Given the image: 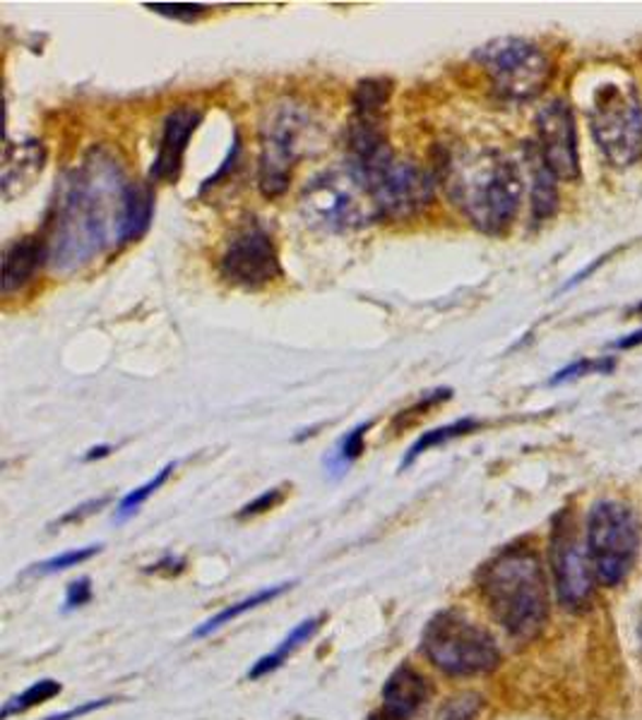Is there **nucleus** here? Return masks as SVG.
Instances as JSON below:
<instances>
[{
  "mask_svg": "<svg viewBox=\"0 0 642 720\" xmlns=\"http://www.w3.org/2000/svg\"><path fill=\"white\" fill-rule=\"evenodd\" d=\"M154 192L128 180L109 154L94 149L68 171L49 216V264L75 272L116 243H133L150 228Z\"/></svg>",
  "mask_w": 642,
  "mask_h": 720,
  "instance_id": "f257e3e1",
  "label": "nucleus"
},
{
  "mask_svg": "<svg viewBox=\"0 0 642 720\" xmlns=\"http://www.w3.org/2000/svg\"><path fill=\"white\" fill-rule=\"evenodd\" d=\"M441 176L450 200L482 233L501 236L515 221L522 202V176L501 152L482 147L450 156Z\"/></svg>",
  "mask_w": 642,
  "mask_h": 720,
  "instance_id": "f03ea898",
  "label": "nucleus"
},
{
  "mask_svg": "<svg viewBox=\"0 0 642 720\" xmlns=\"http://www.w3.org/2000/svg\"><path fill=\"white\" fill-rule=\"evenodd\" d=\"M479 593L513 639H534L549 620V584L539 555L527 545H510L486 562Z\"/></svg>",
  "mask_w": 642,
  "mask_h": 720,
  "instance_id": "7ed1b4c3",
  "label": "nucleus"
},
{
  "mask_svg": "<svg viewBox=\"0 0 642 720\" xmlns=\"http://www.w3.org/2000/svg\"><path fill=\"white\" fill-rule=\"evenodd\" d=\"M428 663L450 677H474L494 672L501 663L496 639L465 612L448 608L428 620L421 634Z\"/></svg>",
  "mask_w": 642,
  "mask_h": 720,
  "instance_id": "20e7f679",
  "label": "nucleus"
},
{
  "mask_svg": "<svg viewBox=\"0 0 642 720\" xmlns=\"http://www.w3.org/2000/svg\"><path fill=\"white\" fill-rule=\"evenodd\" d=\"M642 526L623 502L602 500L587 516L585 545L594 576L604 586H618L633 569L640 552Z\"/></svg>",
  "mask_w": 642,
  "mask_h": 720,
  "instance_id": "39448f33",
  "label": "nucleus"
},
{
  "mask_svg": "<svg viewBox=\"0 0 642 720\" xmlns=\"http://www.w3.org/2000/svg\"><path fill=\"white\" fill-rule=\"evenodd\" d=\"M304 216L328 231H354L380 219L364 178L347 164L316 176L299 197Z\"/></svg>",
  "mask_w": 642,
  "mask_h": 720,
  "instance_id": "423d86ee",
  "label": "nucleus"
},
{
  "mask_svg": "<svg viewBox=\"0 0 642 720\" xmlns=\"http://www.w3.org/2000/svg\"><path fill=\"white\" fill-rule=\"evenodd\" d=\"M313 118L301 104L284 101L272 106L260 125L258 183L265 197H280L292 183L296 164L308 149Z\"/></svg>",
  "mask_w": 642,
  "mask_h": 720,
  "instance_id": "0eeeda50",
  "label": "nucleus"
},
{
  "mask_svg": "<svg viewBox=\"0 0 642 720\" xmlns=\"http://www.w3.org/2000/svg\"><path fill=\"white\" fill-rule=\"evenodd\" d=\"M354 171L364 178L378 214L388 216V219H409V216L424 212L433 202L436 183L441 178V173L431 171L419 161L397 159L392 149L366 166L354 168Z\"/></svg>",
  "mask_w": 642,
  "mask_h": 720,
  "instance_id": "6e6552de",
  "label": "nucleus"
},
{
  "mask_svg": "<svg viewBox=\"0 0 642 720\" xmlns=\"http://www.w3.org/2000/svg\"><path fill=\"white\" fill-rule=\"evenodd\" d=\"M474 60L489 75L496 94L510 101H530L539 96L554 75L549 53L530 39L501 36L474 51Z\"/></svg>",
  "mask_w": 642,
  "mask_h": 720,
  "instance_id": "1a4fd4ad",
  "label": "nucleus"
},
{
  "mask_svg": "<svg viewBox=\"0 0 642 720\" xmlns=\"http://www.w3.org/2000/svg\"><path fill=\"white\" fill-rule=\"evenodd\" d=\"M590 128L609 164L621 168L642 159V104L633 84H602L592 101Z\"/></svg>",
  "mask_w": 642,
  "mask_h": 720,
  "instance_id": "9d476101",
  "label": "nucleus"
},
{
  "mask_svg": "<svg viewBox=\"0 0 642 720\" xmlns=\"http://www.w3.org/2000/svg\"><path fill=\"white\" fill-rule=\"evenodd\" d=\"M219 274L231 286L258 291L282 276L275 240L263 226H248L236 233L219 257Z\"/></svg>",
  "mask_w": 642,
  "mask_h": 720,
  "instance_id": "9b49d317",
  "label": "nucleus"
},
{
  "mask_svg": "<svg viewBox=\"0 0 642 720\" xmlns=\"http://www.w3.org/2000/svg\"><path fill=\"white\" fill-rule=\"evenodd\" d=\"M551 569L561 605L573 612L585 610L592 600L597 576L592 569L587 545H582L573 521L563 514L551 536Z\"/></svg>",
  "mask_w": 642,
  "mask_h": 720,
  "instance_id": "f8f14e48",
  "label": "nucleus"
},
{
  "mask_svg": "<svg viewBox=\"0 0 642 720\" xmlns=\"http://www.w3.org/2000/svg\"><path fill=\"white\" fill-rule=\"evenodd\" d=\"M539 154L558 180L580 178L578 130L570 106L563 99L546 104L537 116Z\"/></svg>",
  "mask_w": 642,
  "mask_h": 720,
  "instance_id": "ddd939ff",
  "label": "nucleus"
},
{
  "mask_svg": "<svg viewBox=\"0 0 642 720\" xmlns=\"http://www.w3.org/2000/svg\"><path fill=\"white\" fill-rule=\"evenodd\" d=\"M202 120V113L193 106H178L166 116L164 120V132L159 140L157 156L152 161V180H176L181 173L183 156L188 149V142L193 137Z\"/></svg>",
  "mask_w": 642,
  "mask_h": 720,
  "instance_id": "4468645a",
  "label": "nucleus"
},
{
  "mask_svg": "<svg viewBox=\"0 0 642 720\" xmlns=\"http://www.w3.org/2000/svg\"><path fill=\"white\" fill-rule=\"evenodd\" d=\"M433 684L409 663H402L383 684V713L385 720H414V716L431 701Z\"/></svg>",
  "mask_w": 642,
  "mask_h": 720,
  "instance_id": "2eb2a0df",
  "label": "nucleus"
},
{
  "mask_svg": "<svg viewBox=\"0 0 642 720\" xmlns=\"http://www.w3.org/2000/svg\"><path fill=\"white\" fill-rule=\"evenodd\" d=\"M46 166V147L37 140L27 142H8L3 154V171H0V183H3V197L13 200L37 183Z\"/></svg>",
  "mask_w": 642,
  "mask_h": 720,
  "instance_id": "dca6fc26",
  "label": "nucleus"
},
{
  "mask_svg": "<svg viewBox=\"0 0 642 720\" xmlns=\"http://www.w3.org/2000/svg\"><path fill=\"white\" fill-rule=\"evenodd\" d=\"M49 262V245L39 233L22 236L5 248L3 255V296L22 291Z\"/></svg>",
  "mask_w": 642,
  "mask_h": 720,
  "instance_id": "f3484780",
  "label": "nucleus"
},
{
  "mask_svg": "<svg viewBox=\"0 0 642 720\" xmlns=\"http://www.w3.org/2000/svg\"><path fill=\"white\" fill-rule=\"evenodd\" d=\"M320 622H323V615L308 617V620H304L301 624H296V627H294L287 636H284L282 644L275 648V651L260 658L258 663H255L251 670H248V677H251V680H260V677L270 675V672H275L277 668H282L284 660H287L294 651H299V648H301L306 641H311V639H313V634L318 632Z\"/></svg>",
  "mask_w": 642,
  "mask_h": 720,
  "instance_id": "a211bd4d",
  "label": "nucleus"
},
{
  "mask_svg": "<svg viewBox=\"0 0 642 720\" xmlns=\"http://www.w3.org/2000/svg\"><path fill=\"white\" fill-rule=\"evenodd\" d=\"M556 176L544 164L542 154L532 156V216L534 221H546L558 209Z\"/></svg>",
  "mask_w": 642,
  "mask_h": 720,
  "instance_id": "6ab92c4d",
  "label": "nucleus"
},
{
  "mask_svg": "<svg viewBox=\"0 0 642 720\" xmlns=\"http://www.w3.org/2000/svg\"><path fill=\"white\" fill-rule=\"evenodd\" d=\"M289 586H292V584H280V586H270V588H263V591H255L253 596H248V598L239 600V603H234V605H229V608L219 610L217 615H212V617H210L205 624H202V627H198V629H195V636H207V634H212V632L222 629L224 624H229V622H234L236 617H241L243 612H248V610H255V608H260V605L270 603V600H275L277 596H282L284 591H287Z\"/></svg>",
  "mask_w": 642,
  "mask_h": 720,
  "instance_id": "aec40b11",
  "label": "nucleus"
},
{
  "mask_svg": "<svg viewBox=\"0 0 642 720\" xmlns=\"http://www.w3.org/2000/svg\"><path fill=\"white\" fill-rule=\"evenodd\" d=\"M479 423L474 418H462V420H455V423H450V425H443V428H436V430H428L424 432V435L416 440L409 452L404 454V459L400 464V468L404 471V468H409L416 459H419V456L428 449H433V447H441V444L450 442V440H455L460 435H467V432L472 430H477Z\"/></svg>",
  "mask_w": 642,
  "mask_h": 720,
  "instance_id": "412c9836",
  "label": "nucleus"
},
{
  "mask_svg": "<svg viewBox=\"0 0 642 720\" xmlns=\"http://www.w3.org/2000/svg\"><path fill=\"white\" fill-rule=\"evenodd\" d=\"M395 84L388 77H368L356 84L352 96V113H373L385 116V106L392 96Z\"/></svg>",
  "mask_w": 642,
  "mask_h": 720,
  "instance_id": "4be33fe9",
  "label": "nucleus"
},
{
  "mask_svg": "<svg viewBox=\"0 0 642 720\" xmlns=\"http://www.w3.org/2000/svg\"><path fill=\"white\" fill-rule=\"evenodd\" d=\"M61 692H63V684L61 682H56V680H39V682L29 684V687L25 692H22V694H17L10 701H5L3 713H0V716H3V718L20 716V713L29 711V708H34V706H39L44 701L54 699V696H58Z\"/></svg>",
  "mask_w": 642,
  "mask_h": 720,
  "instance_id": "5701e85b",
  "label": "nucleus"
},
{
  "mask_svg": "<svg viewBox=\"0 0 642 720\" xmlns=\"http://www.w3.org/2000/svg\"><path fill=\"white\" fill-rule=\"evenodd\" d=\"M174 468H176V464L164 466L162 471L157 476H154V478H150L145 485H140L133 492H128V495L121 500V504H118V519H128L130 514H135L142 507V504L147 502V497L154 495V492H157L166 483V478L171 476Z\"/></svg>",
  "mask_w": 642,
  "mask_h": 720,
  "instance_id": "b1692460",
  "label": "nucleus"
},
{
  "mask_svg": "<svg viewBox=\"0 0 642 720\" xmlns=\"http://www.w3.org/2000/svg\"><path fill=\"white\" fill-rule=\"evenodd\" d=\"M482 706H484V699L479 694H472V692L457 694L441 708V713H438L436 720H474L482 711Z\"/></svg>",
  "mask_w": 642,
  "mask_h": 720,
  "instance_id": "393cba45",
  "label": "nucleus"
},
{
  "mask_svg": "<svg viewBox=\"0 0 642 720\" xmlns=\"http://www.w3.org/2000/svg\"><path fill=\"white\" fill-rule=\"evenodd\" d=\"M99 550H102V545H87V548L68 550V552H63V555H56L51 560H46V562L37 564V569H34V572H39V574H56V572L70 569V567H78V564L92 560L94 555H97Z\"/></svg>",
  "mask_w": 642,
  "mask_h": 720,
  "instance_id": "a878e982",
  "label": "nucleus"
},
{
  "mask_svg": "<svg viewBox=\"0 0 642 720\" xmlns=\"http://www.w3.org/2000/svg\"><path fill=\"white\" fill-rule=\"evenodd\" d=\"M614 358H606V360H587V358H582V360H575V363H570L568 368L563 370H558L556 375L551 377V384H561V382H568V380H575V377H582V375H590V372H611L614 370Z\"/></svg>",
  "mask_w": 642,
  "mask_h": 720,
  "instance_id": "bb28decb",
  "label": "nucleus"
},
{
  "mask_svg": "<svg viewBox=\"0 0 642 720\" xmlns=\"http://www.w3.org/2000/svg\"><path fill=\"white\" fill-rule=\"evenodd\" d=\"M373 423H361L359 428H354L347 437L342 440L340 449H337V464L340 466H349L352 461H356L364 452V437L366 432L371 430Z\"/></svg>",
  "mask_w": 642,
  "mask_h": 720,
  "instance_id": "cd10ccee",
  "label": "nucleus"
},
{
  "mask_svg": "<svg viewBox=\"0 0 642 720\" xmlns=\"http://www.w3.org/2000/svg\"><path fill=\"white\" fill-rule=\"evenodd\" d=\"M150 10L159 12V15L166 17H176V20H195L200 15H205L207 8L205 5H193V3H154L147 5Z\"/></svg>",
  "mask_w": 642,
  "mask_h": 720,
  "instance_id": "c85d7f7f",
  "label": "nucleus"
},
{
  "mask_svg": "<svg viewBox=\"0 0 642 720\" xmlns=\"http://www.w3.org/2000/svg\"><path fill=\"white\" fill-rule=\"evenodd\" d=\"M282 495H284V492L280 488H272V490L263 492L260 497H255L253 502H248L246 507L239 512V516H241V519H246V516H255V514H263L272 507H277V504L282 502Z\"/></svg>",
  "mask_w": 642,
  "mask_h": 720,
  "instance_id": "c756f323",
  "label": "nucleus"
},
{
  "mask_svg": "<svg viewBox=\"0 0 642 720\" xmlns=\"http://www.w3.org/2000/svg\"><path fill=\"white\" fill-rule=\"evenodd\" d=\"M90 600H92V581L87 579V576H82V579H78V581H73L68 586L66 610H75V608L87 605Z\"/></svg>",
  "mask_w": 642,
  "mask_h": 720,
  "instance_id": "7c9ffc66",
  "label": "nucleus"
},
{
  "mask_svg": "<svg viewBox=\"0 0 642 720\" xmlns=\"http://www.w3.org/2000/svg\"><path fill=\"white\" fill-rule=\"evenodd\" d=\"M114 699H99V701H87V704H82V706H75V708H70V711L66 713H56V716H49V718H44V720H78L82 716H87V713H94V711H99V708L104 706H109Z\"/></svg>",
  "mask_w": 642,
  "mask_h": 720,
  "instance_id": "2f4dec72",
  "label": "nucleus"
},
{
  "mask_svg": "<svg viewBox=\"0 0 642 720\" xmlns=\"http://www.w3.org/2000/svg\"><path fill=\"white\" fill-rule=\"evenodd\" d=\"M106 502H109V497H99V500H90L85 504H80V507H75L73 512H68L66 516H61V521H58V524H70V521L85 519V516H90L94 512H99V507H104Z\"/></svg>",
  "mask_w": 642,
  "mask_h": 720,
  "instance_id": "473e14b6",
  "label": "nucleus"
},
{
  "mask_svg": "<svg viewBox=\"0 0 642 720\" xmlns=\"http://www.w3.org/2000/svg\"><path fill=\"white\" fill-rule=\"evenodd\" d=\"M640 344H642V329H638V332H633V334L623 336V339H618L614 346H616V348H621V351H626V348H635V346H640Z\"/></svg>",
  "mask_w": 642,
  "mask_h": 720,
  "instance_id": "72a5a7b5",
  "label": "nucleus"
},
{
  "mask_svg": "<svg viewBox=\"0 0 642 720\" xmlns=\"http://www.w3.org/2000/svg\"><path fill=\"white\" fill-rule=\"evenodd\" d=\"M109 454H111V447H109V444H102V447L90 449V454L85 456V459H87V461H94V459H102V456H109Z\"/></svg>",
  "mask_w": 642,
  "mask_h": 720,
  "instance_id": "f704fd0d",
  "label": "nucleus"
},
{
  "mask_svg": "<svg viewBox=\"0 0 642 720\" xmlns=\"http://www.w3.org/2000/svg\"><path fill=\"white\" fill-rule=\"evenodd\" d=\"M368 720H385V718H383V713H373Z\"/></svg>",
  "mask_w": 642,
  "mask_h": 720,
  "instance_id": "c9c22d12",
  "label": "nucleus"
},
{
  "mask_svg": "<svg viewBox=\"0 0 642 720\" xmlns=\"http://www.w3.org/2000/svg\"><path fill=\"white\" fill-rule=\"evenodd\" d=\"M635 310H638V312H642V303H638V305H635Z\"/></svg>",
  "mask_w": 642,
  "mask_h": 720,
  "instance_id": "e433bc0d",
  "label": "nucleus"
}]
</instances>
